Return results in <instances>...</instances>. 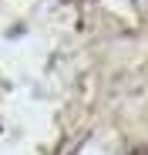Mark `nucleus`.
<instances>
[{"label": "nucleus", "instance_id": "nucleus-1", "mask_svg": "<svg viewBox=\"0 0 148 155\" xmlns=\"http://www.w3.org/2000/svg\"><path fill=\"white\" fill-rule=\"evenodd\" d=\"M131 155H148V148H135V152H131Z\"/></svg>", "mask_w": 148, "mask_h": 155}]
</instances>
